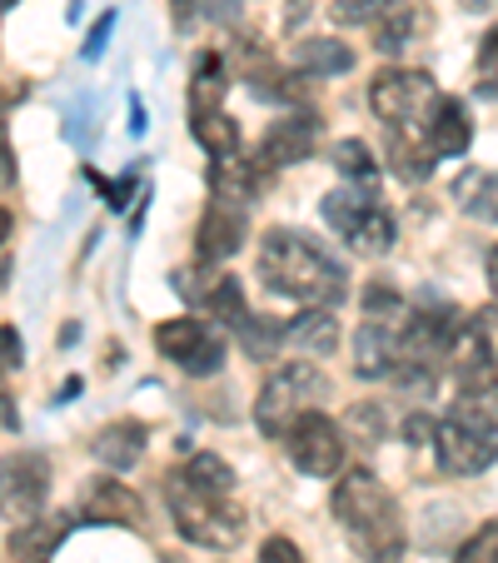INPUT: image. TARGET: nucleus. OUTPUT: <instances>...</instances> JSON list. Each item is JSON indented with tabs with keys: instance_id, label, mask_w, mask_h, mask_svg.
I'll use <instances>...</instances> for the list:
<instances>
[{
	"instance_id": "obj_26",
	"label": "nucleus",
	"mask_w": 498,
	"mask_h": 563,
	"mask_svg": "<svg viewBox=\"0 0 498 563\" xmlns=\"http://www.w3.org/2000/svg\"><path fill=\"white\" fill-rule=\"evenodd\" d=\"M413 31H419V11H413V5H403V0H394L389 11L374 21V51H379V55H399L403 45L413 41Z\"/></svg>"
},
{
	"instance_id": "obj_29",
	"label": "nucleus",
	"mask_w": 498,
	"mask_h": 563,
	"mask_svg": "<svg viewBox=\"0 0 498 563\" xmlns=\"http://www.w3.org/2000/svg\"><path fill=\"white\" fill-rule=\"evenodd\" d=\"M185 484L190 489H200V494H230L234 489V468H230V459H220V454H190V464H185Z\"/></svg>"
},
{
	"instance_id": "obj_4",
	"label": "nucleus",
	"mask_w": 498,
	"mask_h": 563,
	"mask_svg": "<svg viewBox=\"0 0 498 563\" xmlns=\"http://www.w3.org/2000/svg\"><path fill=\"white\" fill-rule=\"evenodd\" d=\"M319 214H324V224L340 234L354 255H374V260H379V255H389L394 240H399V230H394V214L384 210L374 195L354 190V185L329 190L324 200H319Z\"/></svg>"
},
{
	"instance_id": "obj_24",
	"label": "nucleus",
	"mask_w": 498,
	"mask_h": 563,
	"mask_svg": "<svg viewBox=\"0 0 498 563\" xmlns=\"http://www.w3.org/2000/svg\"><path fill=\"white\" fill-rule=\"evenodd\" d=\"M329 159H334V170H340L354 190L379 195V159H374V150L364 145V140H340Z\"/></svg>"
},
{
	"instance_id": "obj_18",
	"label": "nucleus",
	"mask_w": 498,
	"mask_h": 563,
	"mask_svg": "<svg viewBox=\"0 0 498 563\" xmlns=\"http://www.w3.org/2000/svg\"><path fill=\"white\" fill-rule=\"evenodd\" d=\"M285 350H299V354H334L340 350V319L329 309H309L295 319H285Z\"/></svg>"
},
{
	"instance_id": "obj_46",
	"label": "nucleus",
	"mask_w": 498,
	"mask_h": 563,
	"mask_svg": "<svg viewBox=\"0 0 498 563\" xmlns=\"http://www.w3.org/2000/svg\"><path fill=\"white\" fill-rule=\"evenodd\" d=\"M488 289H494V299H498V245L488 250Z\"/></svg>"
},
{
	"instance_id": "obj_23",
	"label": "nucleus",
	"mask_w": 498,
	"mask_h": 563,
	"mask_svg": "<svg viewBox=\"0 0 498 563\" xmlns=\"http://www.w3.org/2000/svg\"><path fill=\"white\" fill-rule=\"evenodd\" d=\"M389 159H394V175H399L403 185H424L429 175H434V150L424 145V140L413 135V130H394L389 140Z\"/></svg>"
},
{
	"instance_id": "obj_36",
	"label": "nucleus",
	"mask_w": 498,
	"mask_h": 563,
	"mask_svg": "<svg viewBox=\"0 0 498 563\" xmlns=\"http://www.w3.org/2000/svg\"><path fill=\"white\" fill-rule=\"evenodd\" d=\"M454 563H498V523H484V529L454 553Z\"/></svg>"
},
{
	"instance_id": "obj_8",
	"label": "nucleus",
	"mask_w": 498,
	"mask_h": 563,
	"mask_svg": "<svg viewBox=\"0 0 498 563\" xmlns=\"http://www.w3.org/2000/svg\"><path fill=\"white\" fill-rule=\"evenodd\" d=\"M51 499V459L35 449H15L0 459V519L25 523Z\"/></svg>"
},
{
	"instance_id": "obj_6",
	"label": "nucleus",
	"mask_w": 498,
	"mask_h": 563,
	"mask_svg": "<svg viewBox=\"0 0 498 563\" xmlns=\"http://www.w3.org/2000/svg\"><path fill=\"white\" fill-rule=\"evenodd\" d=\"M155 350H159V360H170L190 379H214L224 369V334L214 330L210 319L185 314V319L155 324Z\"/></svg>"
},
{
	"instance_id": "obj_33",
	"label": "nucleus",
	"mask_w": 498,
	"mask_h": 563,
	"mask_svg": "<svg viewBox=\"0 0 498 563\" xmlns=\"http://www.w3.org/2000/svg\"><path fill=\"white\" fill-rule=\"evenodd\" d=\"M214 279H220V265H204V260H195V265L175 269V295H180L190 309H200V299L210 295Z\"/></svg>"
},
{
	"instance_id": "obj_21",
	"label": "nucleus",
	"mask_w": 498,
	"mask_h": 563,
	"mask_svg": "<svg viewBox=\"0 0 498 563\" xmlns=\"http://www.w3.org/2000/svg\"><path fill=\"white\" fill-rule=\"evenodd\" d=\"M230 96V75H224V60L214 51H204L190 70V120L195 115H214Z\"/></svg>"
},
{
	"instance_id": "obj_20",
	"label": "nucleus",
	"mask_w": 498,
	"mask_h": 563,
	"mask_svg": "<svg viewBox=\"0 0 498 563\" xmlns=\"http://www.w3.org/2000/svg\"><path fill=\"white\" fill-rule=\"evenodd\" d=\"M454 205L468 214V220L498 224V170H458L454 180Z\"/></svg>"
},
{
	"instance_id": "obj_50",
	"label": "nucleus",
	"mask_w": 498,
	"mask_h": 563,
	"mask_svg": "<svg viewBox=\"0 0 498 563\" xmlns=\"http://www.w3.org/2000/svg\"><path fill=\"white\" fill-rule=\"evenodd\" d=\"M190 11H195V0H175V21H185Z\"/></svg>"
},
{
	"instance_id": "obj_2",
	"label": "nucleus",
	"mask_w": 498,
	"mask_h": 563,
	"mask_svg": "<svg viewBox=\"0 0 498 563\" xmlns=\"http://www.w3.org/2000/svg\"><path fill=\"white\" fill-rule=\"evenodd\" d=\"M329 509H334L344 539L354 543V553H359L364 563H394L403 553V514H399V504H394V494L384 489L369 468L340 474Z\"/></svg>"
},
{
	"instance_id": "obj_27",
	"label": "nucleus",
	"mask_w": 498,
	"mask_h": 563,
	"mask_svg": "<svg viewBox=\"0 0 498 563\" xmlns=\"http://www.w3.org/2000/svg\"><path fill=\"white\" fill-rule=\"evenodd\" d=\"M449 419H458L468 429H498V384H468V389H458Z\"/></svg>"
},
{
	"instance_id": "obj_32",
	"label": "nucleus",
	"mask_w": 498,
	"mask_h": 563,
	"mask_svg": "<svg viewBox=\"0 0 498 563\" xmlns=\"http://www.w3.org/2000/svg\"><path fill=\"white\" fill-rule=\"evenodd\" d=\"M344 439H359L364 449H374L384 439V409L379 399H364V405H354L350 415H344Z\"/></svg>"
},
{
	"instance_id": "obj_35",
	"label": "nucleus",
	"mask_w": 498,
	"mask_h": 563,
	"mask_svg": "<svg viewBox=\"0 0 498 563\" xmlns=\"http://www.w3.org/2000/svg\"><path fill=\"white\" fill-rule=\"evenodd\" d=\"M394 0H334L329 5V15H334V25H374L384 11H389Z\"/></svg>"
},
{
	"instance_id": "obj_10",
	"label": "nucleus",
	"mask_w": 498,
	"mask_h": 563,
	"mask_svg": "<svg viewBox=\"0 0 498 563\" xmlns=\"http://www.w3.org/2000/svg\"><path fill=\"white\" fill-rule=\"evenodd\" d=\"M434 459L449 478H474L498 464V429H468L458 419H444L434 429Z\"/></svg>"
},
{
	"instance_id": "obj_5",
	"label": "nucleus",
	"mask_w": 498,
	"mask_h": 563,
	"mask_svg": "<svg viewBox=\"0 0 498 563\" xmlns=\"http://www.w3.org/2000/svg\"><path fill=\"white\" fill-rule=\"evenodd\" d=\"M329 394V379L314 369V364H285V369H275L265 379V389H259L255 399V424L265 439H285L289 424H295L299 415H309V409L319 405Z\"/></svg>"
},
{
	"instance_id": "obj_11",
	"label": "nucleus",
	"mask_w": 498,
	"mask_h": 563,
	"mask_svg": "<svg viewBox=\"0 0 498 563\" xmlns=\"http://www.w3.org/2000/svg\"><path fill=\"white\" fill-rule=\"evenodd\" d=\"M244 240H250V214H244V205L214 195L210 210L200 214V230H195L200 260L204 265H224V260H234L244 250Z\"/></svg>"
},
{
	"instance_id": "obj_17",
	"label": "nucleus",
	"mask_w": 498,
	"mask_h": 563,
	"mask_svg": "<svg viewBox=\"0 0 498 563\" xmlns=\"http://www.w3.org/2000/svg\"><path fill=\"white\" fill-rule=\"evenodd\" d=\"M75 529V519H25V523H15V533H11V563H51V553L65 543V533Z\"/></svg>"
},
{
	"instance_id": "obj_38",
	"label": "nucleus",
	"mask_w": 498,
	"mask_h": 563,
	"mask_svg": "<svg viewBox=\"0 0 498 563\" xmlns=\"http://www.w3.org/2000/svg\"><path fill=\"white\" fill-rule=\"evenodd\" d=\"M90 180H96V190L106 195V205L110 210H125L130 200H135V185H140V170H125L120 175V180H100L96 170H90Z\"/></svg>"
},
{
	"instance_id": "obj_25",
	"label": "nucleus",
	"mask_w": 498,
	"mask_h": 563,
	"mask_svg": "<svg viewBox=\"0 0 498 563\" xmlns=\"http://www.w3.org/2000/svg\"><path fill=\"white\" fill-rule=\"evenodd\" d=\"M204 319H214V324H224V330H240L244 319H250V305H244V289L234 275H220L210 285V295L200 299Z\"/></svg>"
},
{
	"instance_id": "obj_45",
	"label": "nucleus",
	"mask_w": 498,
	"mask_h": 563,
	"mask_svg": "<svg viewBox=\"0 0 498 563\" xmlns=\"http://www.w3.org/2000/svg\"><path fill=\"white\" fill-rule=\"evenodd\" d=\"M15 180V159H11V150H5V140H0V190Z\"/></svg>"
},
{
	"instance_id": "obj_40",
	"label": "nucleus",
	"mask_w": 498,
	"mask_h": 563,
	"mask_svg": "<svg viewBox=\"0 0 498 563\" xmlns=\"http://www.w3.org/2000/svg\"><path fill=\"white\" fill-rule=\"evenodd\" d=\"M434 419L424 415V409H413L409 419H403V444H413V449H424V444H434Z\"/></svg>"
},
{
	"instance_id": "obj_39",
	"label": "nucleus",
	"mask_w": 498,
	"mask_h": 563,
	"mask_svg": "<svg viewBox=\"0 0 498 563\" xmlns=\"http://www.w3.org/2000/svg\"><path fill=\"white\" fill-rule=\"evenodd\" d=\"M21 364H25V340H21V330L0 324V379H5V374H15Z\"/></svg>"
},
{
	"instance_id": "obj_44",
	"label": "nucleus",
	"mask_w": 498,
	"mask_h": 563,
	"mask_svg": "<svg viewBox=\"0 0 498 563\" xmlns=\"http://www.w3.org/2000/svg\"><path fill=\"white\" fill-rule=\"evenodd\" d=\"M145 130H150V110H145V100H140V96H130V135H145Z\"/></svg>"
},
{
	"instance_id": "obj_49",
	"label": "nucleus",
	"mask_w": 498,
	"mask_h": 563,
	"mask_svg": "<svg viewBox=\"0 0 498 563\" xmlns=\"http://www.w3.org/2000/svg\"><path fill=\"white\" fill-rule=\"evenodd\" d=\"M11 230H15V220H11V210H0V245L11 240Z\"/></svg>"
},
{
	"instance_id": "obj_47",
	"label": "nucleus",
	"mask_w": 498,
	"mask_h": 563,
	"mask_svg": "<svg viewBox=\"0 0 498 563\" xmlns=\"http://www.w3.org/2000/svg\"><path fill=\"white\" fill-rule=\"evenodd\" d=\"M458 5H464V11H468V15H478V11H494L498 0H458Z\"/></svg>"
},
{
	"instance_id": "obj_16",
	"label": "nucleus",
	"mask_w": 498,
	"mask_h": 563,
	"mask_svg": "<svg viewBox=\"0 0 498 563\" xmlns=\"http://www.w3.org/2000/svg\"><path fill=\"white\" fill-rule=\"evenodd\" d=\"M150 444V429L140 424V419H115V424H106L96 434V444H90V454L100 459L106 468H115V474H125V468L140 464V454H145Z\"/></svg>"
},
{
	"instance_id": "obj_3",
	"label": "nucleus",
	"mask_w": 498,
	"mask_h": 563,
	"mask_svg": "<svg viewBox=\"0 0 498 563\" xmlns=\"http://www.w3.org/2000/svg\"><path fill=\"white\" fill-rule=\"evenodd\" d=\"M165 499H170V519L180 529V539L214 549V553H230L244 539V509H234L230 494H200L175 474L165 484Z\"/></svg>"
},
{
	"instance_id": "obj_34",
	"label": "nucleus",
	"mask_w": 498,
	"mask_h": 563,
	"mask_svg": "<svg viewBox=\"0 0 498 563\" xmlns=\"http://www.w3.org/2000/svg\"><path fill=\"white\" fill-rule=\"evenodd\" d=\"M409 314V305H403V295L394 285H384V279H374L369 289H364V319H379V324H394V319Z\"/></svg>"
},
{
	"instance_id": "obj_14",
	"label": "nucleus",
	"mask_w": 498,
	"mask_h": 563,
	"mask_svg": "<svg viewBox=\"0 0 498 563\" xmlns=\"http://www.w3.org/2000/svg\"><path fill=\"white\" fill-rule=\"evenodd\" d=\"M394 364H399V334L394 324H379V319H364L354 330V374L359 379H389Z\"/></svg>"
},
{
	"instance_id": "obj_30",
	"label": "nucleus",
	"mask_w": 498,
	"mask_h": 563,
	"mask_svg": "<svg viewBox=\"0 0 498 563\" xmlns=\"http://www.w3.org/2000/svg\"><path fill=\"white\" fill-rule=\"evenodd\" d=\"M190 135L200 140V150L210 159L214 155H234V150H240V125H234L224 110H214V115H195L190 120Z\"/></svg>"
},
{
	"instance_id": "obj_1",
	"label": "nucleus",
	"mask_w": 498,
	"mask_h": 563,
	"mask_svg": "<svg viewBox=\"0 0 498 563\" xmlns=\"http://www.w3.org/2000/svg\"><path fill=\"white\" fill-rule=\"evenodd\" d=\"M259 279L275 295L299 299L309 309H334L350 295V275H344L340 260L329 255L314 234L285 230V224L265 230V240H259Z\"/></svg>"
},
{
	"instance_id": "obj_13",
	"label": "nucleus",
	"mask_w": 498,
	"mask_h": 563,
	"mask_svg": "<svg viewBox=\"0 0 498 563\" xmlns=\"http://www.w3.org/2000/svg\"><path fill=\"white\" fill-rule=\"evenodd\" d=\"M424 145L434 150V159H464L474 145V115L458 96H434V106L424 110Z\"/></svg>"
},
{
	"instance_id": "obj_22",
	"label": "nucleus",
	"mask_w": 498,
	"mask_h": 563,
	"mask_svg": "<svg viewBox=\"0 0 498 563\" xmlns=\"http://www.w3.org/2000/svg\"><path fill=\"white\" fill-rule=\"evenodd\" d=\"M295 70L314 75V80H324V75H344V70H354V51L344 41H329V35H309V41L295 45Z\"/></svg>"
},
{
	"instance_id": "obj_9",
	"label": "nucleus",
	"mask_w": 498,
	"mask_h": 563,
	"mask_svg": "<svg viewBox=\"0 0 498 563\" xmlns=\"http://www.w3.org/2000/svg\"><path fill=\"white\" fill-rule=\"evenodd\" d=\"M285 444H289V459H295L299 474H309V478L344 474V454H350L344 429L334 424L329 415H319V409H309V415H299L295 424H289Z\"/></svg>"
},
{
	"instance_id": "obj_7",
	"label": "nucleus",
	"mask_w": 498,
	"mask_h": 563,
	"mask_svg": "<svg viewBox=\"0 0 498 563\" xmlns=\"http://www.w3.org/2000/svg\"><path fill=\"white\" fill-rule=\"evenodd\" d=\"M434 96H439V86L429 70H403V65H394V70H379L369 80V110L389 130H409L413 120L434 106Z\"/></svg>"
},
{
	"instance_id": "obj_19",
	"label": "nucleus",
	"mask_w": 498,
	"mask_h": 563,
	"mask_svg": "<svg viewBox=\"0 0 498 563\" xmlns=\"http://www.w3.org/2000/svg\"><path fill=\"white\" fill-rule=\"evenodd\" d=\"M210 190L220 195V200L250 205L259 195V165L255 159H244L240 150H234V155H214L210 159Z\"/></svg>"
},
{
	"instance_id": "obj_31",
	"label": "nucleus",
	"mask_w": 498,
	"mask_h": 563,
	"mask_svg": "<svg viewBox=\"0 0 498 563\" xmlns=\"http://www.w3.org/2000/svg\"><path fill=\"white\" fill-rule=\"evenodd\" d=\"M250 90H255V100H269V106H295V100L305 96V86H299L295 75L275 70V65H265V60L250 70Z\"/></svg>"
},
{
	"instance_id": "obj_15",
	"label": "nucleus",
	"mask_w": 498,
	"mask_h": 563,
	"mask_svg": "<svg viewBox=\"0 0 498 563\" xmlns=\"http://www.w3.org/2000/svg\"><path fill=\"white\" fill-rule=\"evenodd\" d=\"M145 519V504L130 484L120 478H100L90 484V499H86V523H115V529H140Z\"/></svg>"
},
{
	"instance_id": "obj_42",
	"label": "nucleus",
	"mask_w": 498,
	"mask_h": 563,
	"mask_svg": "<svg viewBox=\"0 0 498 563\" xmlns=\"http://www.w3.org/2000/svg\"><path fill=\"white\" fill-rule=\"evenodd\" d=\"M110 31H115V11H106L96 25H90V41H86V60H100L110 45Z\"/></svg>"
},
{
	"instance_id": "obj_41",
	"label": "nucleus",
	"mask_w": 498,
	"mask_h": 563,
	"mask_svg": "<svg viewBox=\"0 0 498 563\" xmlns=\"http://www.w3.org/2000/svg\"><path fill=\"white\" fill-rule=\"evenodd\" d=\"M259 563H305V553H299L295 539L275 533V539H265V549H259Z\"/></svg>"
},
{
	"instance_id": "obj_12",
	"label": "nucleus",
	"mask_w": 498,
	"mask_h": 563,
	"mask_svg": "<svg viewBox=\"0 0 498 563\" xmlns=\"http://www.w3.org/2000/svg\"><path fill=\"white\" fill-rule=\"evenodd\" d=\"M314 145H319V115L314 110H289L285 120H275L265 130L255 159L265 170H289V165H305L314 155Z\"/></svg>"
},
{
	"instance_id": "obj_48",
	"label": "nucleus",
	"mask_w": 498,
	"mask_h": 563,
	"mask_svg": "<svg viewBox=\"0 0 498 563\" xmlns=\"http://www.w3.org/2000/svg\"><path fill=\"white\" fill-rule=\"evenodd\" d=\"M75 394H80V379H65V389H60V399H55V405H70Z\"/></svg>"
},
{
	"instance_id": "obj_43",
	"label": "nucleus",
	"mask_w": 498,
	"mask_h": 563,
	"mask_svg": "<svg viewBox=\"0 0 498 563\" xmlns=\"http://www.w3.org/2000/svg\"><path fill=\"white\" fill-rule=\"evenodd\" d=\"M200 11L210 15L214 25H234L240 21V11H244V0H200Z\"/></svg>"
},
{
	"instance_id": "obj_28",
	"label": "nucleus",
	"mask_w": 498,
	"mask_h": 563,
	"mask_svg": "<svg viewBox=\"0 0 498 563\" xmlns=\"http://www.w3.org/2000/svg\"><path fill=\"white\" fill-rule=\"evenodd\" d=\"M240 344H244V354H250V360H279V350H285V319H265V314H250L240 324Z\"/></svg>"
},
{
	"instance_id": "obj_37",
	"label": "nucleus",
	"mask_w": 498,
	"mask_h": 563,
	"mask_svg": "<svg viewBox=\"0 0 498 563\" xmlns=\"http://www.w3.org/2000/svg\"><path fill=\"white\" fill-rule=\"evenodd\" d=\"M478 96H498V31H488L478 45Z\"/></svg>"
}]
</instances>
